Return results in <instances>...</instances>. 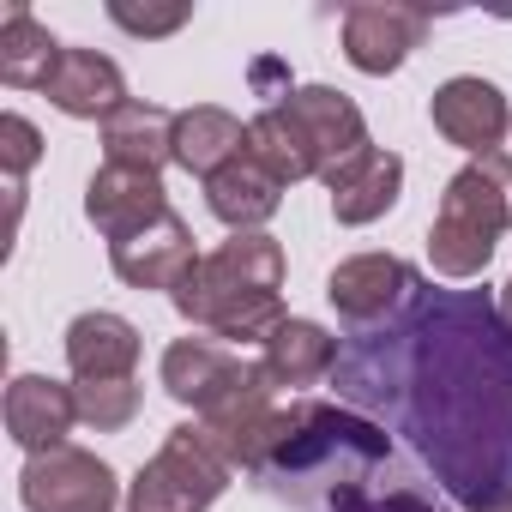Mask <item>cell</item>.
<instances>
[{
	"instance_id": "cell-5",
	"label": "cell",
	"mask_w": 512,
	"mask_h": 512,
	"mask_svg": "<svg viewBox=\"0 0 512 512\" xmlns=\"http://www.w3.org/2000/svg\"><path fill=\"white\" fill-rule=\"evenodd\" d=\"M428 7H404V0H362V7H344V61L368 79L398 73L422 37H428Z\"/></svg>"
},
{
	"instance_id": "cell-18",
	"label": "cell",
	"mask_w": 512,
	"mask_h": 512,
	"mask_svg": "<svg viewBox=\"0 0 512 512\" xmlns=\"http://www.w3.org/2000/svg\"><path fill=\"white\" fill-rule=\"evenodd\" d=\"M260 368L278 392H308L320 386L332 368H338V338L320 326V320H284L266 344H260Z\"/></svg>"
},
{
	"instance_id": "cell-13",
	"label": "cell",
	"mask_w": 512,
	"mask_h": 512,
	"mask_svg": "<svg viewBox=\"0 0 512 512\" xmlns=\"http://www.w3.org/2000/svg\"><path fill=\"white\" fill-rule=\"evenodd\" d=\"M61 344H67L73 380H133V374H139V350H145L139 326L121 320V314H109V308L79 314Z\"/></svg>"
},
{
	"instance_id": "cell-9",
	"label": "cell",
	"mask_w": 512,
	"mask_h": 512,
	"mask_svg": "<svg viewBox=\"0 0 512 512\" xmlns=\"http://www.w3.org/2000/svg\"><path fill=\"white\" fill-rule=\"evenodd\" d=\"M85 217H91V223H97V235H109V241H127V235L151 229L157 217H169L163 175L103 163V169L85 181Z\"/></svg>"
},
{
	"instance_id": "cell-26",
	"label": "cell",
	"mask_w": 512,
	"mask_h": 512,
	"mask_svg": "<svg viewBox=\"0 0 512 512\" xmlns=\"http://www.w3.org/2000/svg\"><path fill=\"white\" fill-rule=\"evenodd\" d=\"M470 512H512V494H500V500H482V506H470Z\"/></svg>"
},
{
	"instance_id": "cell-14",
	"label": "cell",
	"mask_w": 512,
	"mask_h": 512,
	"mask_svg": "<svg viewBox=\"0 0 512 512\" xmlns=\"http://www.w3.org/2000/svg\"><path fill=\"white\" fill-rule=\"evenodd\" d=\"M247 368V356L235 350V344H223V338H175L169 350H163V362H157V380H163V392L175 398V404H187L193 416L235 380Z\"/></svg>"
},
{
	"instance_id": "cell-3",
	"label": "cell",
	"mask_w": 512,
	"mask_h": 512,
	"mask_svg": "<svg viewBox=\"0 0 512 512\" xmlns=\"http://www.w3.org/2000/svg\"><path fill=\"white\" fill-rule=\"evenodd\" d=\"M229 476L235 470L205 440V428L181 422V428L163 434L151 464H139V476L127 482V512H211L223 500Z\"/></svg>"
},
{
	"instance_id": "cell-21",
	"label": "cell",
	"mask_w": 512,
	"mask_h": 512,
	"mask_svg": "<svg viewBox=\"0 0 512 512\" xmlns=\"http://www.w3.org/2000/svg\"><path fill=\"white\" fill-rule=\"evenodd\" d=\"M247 151L260 157L284 187H296V181H308V175H320V157H314V145L296 133V121L278 109V103H266L260 115L247 121Z\"/></svg>"
},
{
	"instance_id": "cell-2",
	"label": "cell",
	"mask_w": 512,
	"mask_h": 512,
	"mask_svg": "<svg viewBox=\"0 0 512 512\" xmlns=\"http://www.w3.org/2000/svg\"><path fill=\"white\" fill-rule=\"evenodd\" d=\"M506 229H512V157L506 151L470 157L446 181L440 211L428 223V266L452 284L482 278V266L494 260Z\"/></svg>"
},
{
	"instance_id": "cell-1",
	"label": "cell",
	"mask_w": 512,
	"mask_h": 512,
	"mask_svg": "<svg viewBox=\"0 0 512 512\" xmlns=\"http://www.w3.org/2000/svg\"><path fill=\"white\" fill-rule=\"evenodd\" d=\"M284 241L253 229L229 235L223 247L199 253V266L169 290L175 314L223 344H266L290 314H284Z\"/></svg>"
},
{
	"instance_id": "cell-11",
	"label": "cell",
	"mask_w": 512,
	"mask_h": 512,
	"mask_svg": "<svg viewBox=\"0 0 512 512\" xmlns=\"http://www.w3.org/2000/svg\"><path fill=\"white\" fill-rule=\"evenodd\" d=\"M320 181L332 193V217L344 229H362V223H374V217H386L398 205V193H404V157L386 151V145H368V151L344 157L338 169H326Z\"/></svg>"
},
{
	"instance_id": "cell-16",
	"label": "cell",
	"mask_w": 512,
	"mask_h": 512,
	"mask_svg": "<svg viewBox=\"0 0 512 512\" xmlns=\"http://www.w3.org/2000/svg\"><path fill=\"white\" fill-rule=\"evenodd\" d=\"M43 97H49L61 115H73V121H109L121 103H133L121 67H115L109 55H97V49H67L61 67L49 73Z\"/></svg>"
},
{
	"instance_id": "cell-15",
	"label": "cell",
	"mask_w": 512,
	"mask_h": 512,
	"mask_svg": "<svg viewBox=\"0 0 512 512\" xmlns=\"http://www.w3.org/2000/svg\"><path fill=\"white\" fill-rule=\"evenodd\" d=\"M205 205H211V217L229 223L235 235H253V229H266V223L278 217L284 181H278L260 157H253V151H241L235 163H223V169L205 181Z\"/></svg>"
},
{
	"instance_id": "cell-17",
	"label": "cell",
	"mask_w": 512,
	"mask_h": 512,
	"mask_svg": "<svg viewBox=\"0 0 512 512\" xmlns=\"http://www.w3.org/2000/svg\"><path fill=\"white\" fill-rule=\"evenodd\" d=\"M175 115L181 109H163V103H145V97L121 103L103 121V163L163 175V163H175Z\"/></svg>"
},
{
	"instance_id": "cell-20",
	"label": "cell",
	"mask_w": 512,
	"mask_h": 512,
	"mask_svg": "<svg viewBox=\"0 0 512 512\" xmlns=\"http://www.w3.org/2000/svg\"><path fill=\"white\" fill-rule=\"evenodd\" d=\"M61 43L49 37V25L25 7V0H13L7 13H0V85L13 91H43L49 73L61 67Z\"/></svg>"
},
{
	"instance_id": "cell-10",
	"label": "cell",
	"mask_w": 512,
	"mask_h": 512,
	"mask_svg": "<svg viewBox=\"0 0 512 512\" xmlns=\"http://www.w3.org/2000/svg\"><path fill=\"white\" fill-rule=\"evenodd\" d=\"M278 109H284V115L296 121V133L314 145L320 175H326V169H338L344 157H356V151H368V145H374V139H368V121H362V109H356L344 91H332V85H296Z\"/></svg>"
},
{
	"instance_id": "cell-25",
	"label": "cell",
	"mask_w": 512,
	"mask_h": 512,
	"mask_svg": "<svg viewBox=\"0 0 512 512\" xmlns=\"http://www.w3.org/2000/svg\"><path fill=\"white\" fill-rule=\"evenodd\" d=\"M500 320H506V332H512V278L500 284Z\"/></svg>"
},
{
	"instance_id": "cell-24",
	"label": "cell",
	"mask_w": 512,
	"mask_h": 512,
	"mask_svg": "<svg viewBox=\"0 0 512 512\" xmlns=\"http://www.w3.org/2000/svg\"><path fill=\"white\" fill-rule=\"evenodd\" d=\"M109 19L127 31V37H169L193 19L187 0H175V7H127V0H109Z\"/></svg>"
},
{
	"instance_id": "cell-22",
	"label": "cell",
	"mask_w": 512,
	"mask_h": 512,
	"mask_svg": "<svg viewBox=\"0 0 512 512\" xmlns=\"http://www.w3.org/2000/svg\"><path fill=\"white\" fill-rule=\"evenodd\" d=\"M79 392V422L97 434H121L139 416V380H73Z\"/></svg>"
},
{
	"instance_id": "cell-4",
	"label": "cell",
	"mask_w": 512,
	"mask_h": 512,
	"mask_svg": "<svg viewBox=\"0 0 512 512\" xmlns=\"http://www.w3.org/2000/svg\"><path fill=\"white\" fill-rule=\"evenodd\" d=\"M19 500H25V512H115V506H127L115 470L97 452L73 446V440L55 446V452L25 458Z\"/></svg>"
},
{
	"instance_id": "cell-19",
	"label": "cell",
	"mask_w": 512,
	"mask_h": 512,
	"mask_svg": "<svg viewBox=\"0 0 512 512\" xmlns=\"http://www.w3.org/2000/svg\"><path fill=\"white\" fill-rule=\"evenodd\" d=\"M247 151V121L217 109V103H193L175 115V163L199 181H211L223 163H235Z\"/></svg>"
},
{
	"instance_id": "cell-7",
	"label": "cell",
	"mask_w": 512,
	"mask_h": 512,
	"mask_svg": "<svg viewBox=\"0 0 512 512\" xmlns=\"http://www.w3.org/2000/svg\"><path fill=\"white\" fill-rule=\"evenodd\" d=\"M416 290H422V284H416V272L398 260V253H356V260L332 266V278H326V302H332L338 320H350V326L386 320V314L404 308Z\"/></svg>"
},
{
	"instance_id": "cell-8",
	"label": "cell",
	"mask_w": 512,
	"mask_h": 512,
	"mask_svg": "<svg viewBox=\"0 0 512 512\" xmlns=\"http://www.w3.org/2000/svg\"><path fill=\"white\" fill-rule=\"evenodd\" d=\"M109 266L127 290H175L193 266H199V247H193V229L181 211L157 217L151 229L127 235V241H109Z\"/></svg>"
},
{
	"instance_id": "cell-6",
	"label": "cell",
	"mask_w": 512,
	"mask_h": 512,
	"mask_svg": "<svg viewBox=\"0 0 512 512\" xmlns=\"http://www.w3.org/2000/svg\"><path fill=\"white\" fill-rule=\"evenodd\" d=\"M428 121L446 145H458L464 157H494L506 127H512V109H506V91L494 79H476V73H458L446 79L434 97H428Z\"/></svg>"
},
{
	"instance_id": "cell-23",
	"label": "cell",
	"mask_w": 512,
	"mask_h": 512,
	"mask_svg": "<svg viewBox=\"0 0 512 512\" xmlns=\"http://www.w3.org/2000/svg\"><path fill=\"white\" fill-rule=\"evenodd\" d=\"M0 163H7V175L25 187V175L43 163V133L25 121V115H0Z\"/></svg>"
},
{
	"instance_id": "cell-12",
	"label": "cell",
	"mask_w": 512,
	"mask_h": 512,
	"mask_svg": "<svg viewBox=\"0 0 512 512\" xmlns=\"http://www.w3.org/2000/svg\"><path fill=\"white\" fill-rule=\"evenodd\" d=\"M73 422H79V392H73V380L19 374V380L7 386V434H13V446H25L31 458L67 446Z\"/></svg>"
}]
</instances>
